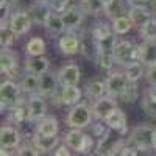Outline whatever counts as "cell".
Listing matches in <instances>:
<instances>
[{"label":"cell","mask_w":156,"mask_h":156,"mask_svg":"<svg viewBox=\"0 0 156 156\" xmlns=\"http://www.w3.org/2000/svg\"><path fill=\"white\" fill-rule=\"evenodd\" d=\"M64 144L75 153L89 154L94 153L97 147V139L92 134H87L83 131V128H70L62 137Z\"/></svg>","instance_id":"1"},{"label":"cell","mask_w":156,"mask_h":156,"mask_svg":"<svg viewBox=\"0 0 156 156\" xmlns=\"http://www.w3.org/2000/svg\"><path fill=\"white\" fill-rule=\"evenodd\" d=\"M92 122H94L92 106H87L83 101L70 106L66 115V125L69 128H87Z\"/></svg>","instance_id":"2"},{"label":"cell","mask_w":156,"mask_h":156,"mask_svg":"<svg viewBox=\"0 0 156 156\" xmlns=\"http://www.w3.org/2000/svg\"><path fill=\"white\" fill-rule=\"evenodd\" d=\"M23 90L20 87V83H14L12 80H5L0 84V109L9 111L16 103L22 98Z\"/></svg>","instance_id":"3"},{"label":"cell","mask_w":156,"mask_h":156,"mask_svg":"<svg viewBox=\"0 0 156 156\" xmlns=\"http://www.w3.org/2000/svg\"><path fill=\"white\" fill-rule=\"evenodd\" d=\"M153 131L154 128L148 125H139L131 129L128 142H131L139 151H148L153 148Z\"/></svg>","instance_id":"4"},{"label":"cell","mask_w":156,"mask_h":156,"mask_svg":"<svg viewBox=\"0 0 156 156\" xmlns=\"http://www.w3.org/2000/svg\"><path fill=\"white\" fill-rule=\"evenodd\" d=\"M22 136L19 129L12 125H2L0 128V147H2V154H8V150H14L20 145Z\"/></svg>","instance_id":"5"},{"label":"cell","mask_w":156,"mask_h":156,"mask_svg":"<svg viewBox=\"0 0 156 156\" xmlns=\"http://www.w3.org/2000/svg\"><path fill=\"white\" fill-rule=\"evenodd\" d=\"M8 22V25L14 30V33L17 36L22 34H27L31 30V25L34 23L30 12L28 11H16V12H11V14L5 19Z\"/></svg>","instance_id":"6"},{"label":"cell","mask_w":156,"mask_h":156,"mask_svg":"<svg viewBox=\"0 0 156 156\" xmlns=\"http://www.w3.org/2000/svg\"><path fill=\"white\" fill-rule=\"evenodd\" d=\"M136 47L137 45L133 41H128V39L117 41V44L114 47V51H112L117 64L126 66V64L131 62V61H137L136 59Z\"/></svg>","instance_id":"7"},{"label":"cell","mask_w":156,"mask_h":156,"mask_svg":"<svg viewBox=\"0 0 156 156\" xmlns=\"http://www.w3.org/2000/svg\"><path fill=\"white\" fill-rule=\"evenodd\" d=\"M59 78H58V73L55 72H44L42 75H39V94L44 95L45 98H53L58 90H59Z\"/></svg>","instance_id":"8"},{"label":"cell","mask_w":156,"mask_h":156,"mask_svg":"<svg viewBox=\"0 0 156 156\" xmlns=\"http://www.w3.org/2000/svg\"><path fill=\"white\" fill-rule=\"evenodd\" d=\"M84 9L80 5H72L70 8H67L66 11L61 12L64 25H66V30L69 31H78L83 25L84 20Z\"/></svg>","instance_id":"9"},{"label":"cell","mask_w":156,"mask_h":156,"mask_svg":"<svg viewBox=\"0 0 156 156\" xmlns=\"http://www.w3.org/2000/svg\"><path fill=\"white\" fill-rule=\"evenodd\" d=\"M80 34L76 31H66L62 33L58 39V48L61 50V53L67 55V56H72V55H76L80 53Z\"/></svg>","instance_id":"10"},{"label":"cell","mask_w":156,"mask_h":156,"mask_svg":"<svg viewBox=\"0 0 156 156\" xmlns=\"http://www.w3.org/2000/svg\"><path fill=\"white\" fill-rule=\"evenodd\" d=\"M119 108L117 105V98L115 97H111V95H103L100 98H97L92 105V114H94V119H98V120H105L106 117L115 109Z\"/></svg>","instance_id":"11"},{"label":"cell","mask_w":156,"mask_h":156,"mask_svg":"<svg viewBox=\"0 0 156 156\" xmlns=\"http://www.w3.org/2000/svg\"><path fill=\"white\" fill-rule=\"evenodd\" d=\"M106 92L111 97L119 98L122 95V92L126 89L129 80L126 78L125 72H111L109 76L106 78Z\"/></svg>","instance_id":"12"},{"label":"cell","mask_w":156,"mask_h":156,"mask_svg":"<svg viewBox=\"0 0 156 156\" xmlns=\"http://www.w3.org/2000/svg\"><path fill=\"white\" fill-rule=\"evenodd\" d=\"M83 97V92H81V89L76 86H61L59 90H58V94L53 97L58 100L59 105H64V106H73L76 105V103H80Z\"/></svg>","instance_id":"13"},{"label":"cell","mask_w":156,"mask_h":156,"mask_svg":"<svg viewBox=\"0 0 156 156\" xmlns=\"http://www.w3.org/2000/svg\"><path fill=\"white\" fill-rule=\"evenodd\" d=\"M58 78H59L61 86H76L81 80V70L78 67V64L69 62L59 69Z\"/></svg>","instance_id":"14"},{"label":"cell","mask_w":156,"mask_h":156,"mask_svg":"<svg viewBox=\"0 0 156 156\" xmlns=\"http://www.w3.org/2000/svg\"><path fill=\"white\" fill-rule=\"evenodd\" d=\"M17 67H19V55L16 51H12L9 47L2 48V53H0V72H2V75L12 76V73L17 72Z\"/></svg>","instance_id":"15"},{"label":"cell","mask_w":156,"mask_h":156,"mask_svg":"<svg viewBox=\"0 0 156 156\" xmlns=\"http://www.w3.org/2000/svg\"><path fill=\"white\" fill-rule=\"evenodd\" d=\"M28 106H30V122H37L47 115V101L41 94L28 95Z\"/></svg>","instance_id":"16"},{"label":"cell","mask_w":156,"mask_h":156,"mask_svg":"<svg viewBox=\"0 0 156 156\" xmlns=\"http://www.w3.org/2000/svg\"><path fill=\"white\" fill-rule=\"evenodd\" d=\"M128 16L131 17L134 27L140 28L142 25H145L151 17H153V12L148 6L142 5V3H131L128 9Z\"/></svg>","instance_id":"17"},{"label":"cell","mask_w":156,"mask_h":156,"mask_svg":"<svg viewBox=\"0 0 156 156\" xmlns=\"http://www.w3.org/2000/svg\"><path fill=\"white\" fill-rule=\"evenodd\" d=\"M31 142L36 145V148L42 153H53V150L58 147L59 144V137L58 134L55 136H48V134H39V133H34L31 136Z\"/></svg>","instance_id":"18"},{"label":"cell","mask_w":156,"mask_h":156,"mask_svg":"<svg viewBox=\"0 0 156 156\" xmlns=\"http://www.w3.org/2000/svg\"><path fill=\"white\" fill-rule=\"evenodd\" d=\"M136 59L145 66L156 62V41H144L136 47Z\"/></svg>","instance_id":"19"},{"label":"cell","mask_w":156,"mask_h":156,"mask_svg":"<svg viewBox=\"0 0 156 156\" xmlns=\"http://www.w3.org/2000/svg\"><path fill=\"white\" fill-rule=\"evenodd\" d=\"M51 11L53 9H51L48 0H37V2L33 3L28 9L30 16H31V19L36 25H44Z\"/></svg>","instance_id":"20"},{"label":"cell","mask_w":156,"mask_h":156,"mask_svg":"<svg viewBox=\"0 0 156 156\" xmlns=\"http://www.w3.org/2000/svg\"><path fill=\"white\" fill-rule=\"evenodd\" d=\"M9 119L14 122L16 125H22L30 122V106H28V100L20 98L14 106L9 109Z\"/></svg>","instance_id":"21"},{"label":"cell","mask_w":156,"mask_h":156,"mask_svg":"<svg viewBox=\"0 0 156 156\" xmlns=\"http://www.w3.org/2000/svg\"><path fill=\"white\" fill-rule=\"evenodd\" d=\"M106 125L115 133H120V134H125L126 133V114L120 109V108H115L106 119H105Z\"/></svg>","instance_id":"22"},{"label":"cell","mask_w":156,"mask_h":156,"mask_svg":"<svg viewBox=\"0 0 156 156\" xmlns=\"http://www.w3.org/2000/svg\"><path fill=\"white\" fill-rule=\"evenodd\" d=\"M59 131V122L55 115H45L41 120H37L34 125V133L39 134H48V136H55Z\"/></svg>","instance_id":"23"},{"label":"cell","mask_w":156,"mask_h":156,"mask_svg":"<svg viewBox=\"0 0 156 156\" xmlns=\"http://www.w3.org/2000/svg\"><path fill=\"white\" fill-rule=\"evenodd\" d=\"M44 28L45 31L50 34V36H61L66 30V25H64V20H62V16L61 12H56V11H51L50 16L47 17L45 23H44Z\"/></svg>","instance_id":"24"},{"label":"cell","mask_w":156,"mask_h":156,"mask_svg":"<svg viewBox=\"0 0 156 156\" xmlns=\"http://www.w3.org/2000/svg\"><path fill=\"white\" fill-rule=\"evenodd\" d=\"M48 69H50V61L44 55H41V56H27V61H25V70L27 72H33L36 75H42Z\"/></svg>","instance_id":"25"},{"label":"cell","mask_w":156,"mask_h":156,"mask_svg":"<svg viewBox=\"0 0 156 156\" xmlns=\"http://www.w3.org/2000/svg\"><path fill=\"white\" fill-rule=\"evenodd\" d=\"M80 41H81L80 53L83 56H86L87 59H90V58L94 59L95 55H97V41H95V37L90 34V31H87V33H83L80 36Z\"/></svg>","instance_id":"26"},{"label":"cell","mask_w":156,"mask_h":156,"mask_svg":"<svg viewBox=\"0 0 156 156\" xmlns=\"http://www.w3.org/2000/svg\"><path fill=\"white\" fill-rule=\"evenodd\" d=\"M20 87L23 90V94L27 95L39 94V75L33 72H25V75L20 80Z\"/></svg>","instance_id":"27"},{"label":"cell","mask_w":156,"mask_h":156,"mask_svg":"<svg viewBox=\"0 0 156 156\" xmlns=\"http://www.w3.org/2000/svg\"><path fill=\"white\" fill-rule=\"evenodd\" d=\"M111 27H112V31L117 36H123V34H128L133 30L134 23H133L129 16H115V17H112Z\"/></svg>","instance_id":"28"},{"label":"cell","mask_w":156,"mask_h":156,"mask_svg":"<svg viewBox=\"0 0 156 156\" xmlns=\"http://www.w3.org/2000/svg\"><path fill=\"white\" fill-rule=\"evenodd\" d=\"M145 69L147 66L140 61H131L125 66V75L131 83H137L142 76L145 75Z\"/></svg>","instance_id":"29"},{"label":"cell","mask_w":156,"mask_h":156,"mask_svg":"<svg viewBox=\"0 0 156 156\" xmlns=\"http://www.w3.org/2000/svg\"><path fill=\"white\" fill-rule=\"evenodd\" d=\"M45 51H47L45 41L39 36L28 39V42L25 44V53H27V56H41Z\"/></svg>","instance_id":"30"},{"label":"cell","mask_w":156,"mask_h":156,"mask_svg":"<svg viewBox=\"0 0 156 156\" xmlns=\"http://www.w3.org/2000/svg\"><path fill=\"white\" fill-rule=\"evenodd\" d=\"M94 61L97 64V67L105 70V72H111L114 69V66L117 64V61L114 58V53H108V51H97Z\"/></svg>","instance_id":"31"},{"label":"cell","mask_w":156,"mask_h":156,"mask_svg":"<svg viewBox=\"0 0 156 156\" xmlns=\"http://www.w3.org/2000/svg\"><path fill=\"white\" fill-rule=\"evenodd\" d=\"M19 36L14 33L6 20H2V27H0V44H2V48H8L14 44V41Z\"/></svg>","instance_id":"32"},{"label":"cell","mask_w":156,"mask_h":156,"mask_svg":"<svg viewBox=\"0 0 156 156\" xmlns=\"http://www.w3.org/2000/svg\"><path fill=\"white\" fill-rule=\"evenodd\" d=\"M106 81H100V80H94L87 83L86 86V95L92 100H97L103 95H106Z\"/></svg>","instance_id":"33"},{"label":"cell","mask_w":156,"mask_h":156,"mask_svg":"<svg viewBox=\"0 0 156 156\" xmlns=\"http://www.w3.org/2000/svg\"><path fill=\"white\" fill-rule=\"evenodd\" d=\"M80 6L84 9L86 14H90V16H100L105 12L103 0H80Z\"/></svg>","instance_id":"34"},{"label":"cell","mask_w":156,"mask_h":156,"mask_svg":"<svg viewBox=\"0 0 156 156\" xmlns=\"http://www.w3.org/2000/svg\"><path fill=\"white\" fill-rule=\"evenodd\" d=\"M139 95H140V90L137 87V83H131V81H129L126 89L122 92V95L119 98L123 103H126V105H133V103H136L139 100Z\"/></svg>","instance_id":"35"},{"label":"cell","mask_w":156,"mask_h":156,"mask_svg":"<svg viewBox=\"0 0 156 156\" xmlns=\"http://www.w3.org/2000/svg\"><path fill=\"white\" fill-rule=\"evenodd\" d=\"M117 34L112 31L106 36H103L100 39H95L97 41V51H108V53H112L114 51V47L117 44Z\"/></svg>","instance_id":"36"},{"label":"cell","mask_w":156,"mask_h":156,"mask_svg":"<svg viewBox=\"0 0 156 156\" xmlns=\"http://www.w3.org/2000/svg\"><path fill=\"white\" fill-rule=\"evenodd\" d=\"M139 34L144 41H156V17H151L139 28Z\"/></svg>","instance_id":"37"},{"label":"cell","mask_w":156,"mask_h":156,"mask_svg":"<svg viewBox=\"0 0 156 156\" xmlns=\"http://www.w3.org/2000/svg\"><path fill=\"white\" fill-rule=\"evenodd\" d=\"M89 31H90V34H92L95 39H100V37H103V36L112 33V27H109L106 22L100 20V22H95L92 27H90Z\"/></svg>","instance_id":"38"},{"label":"cell","mask_w":156,"mask_h":156,"mask_svg":"<svg viewBox=\"0 0 156 156\" xmlns=\"http://www.w3.org/2000/svg\"><path fill=\"white\" fill-rule=\"evenodd\" d=\"M16 154L19 156H37L41 154V151H39L36 148V145L33 144V142L30 140V144H22L16 148Z\"/></svg>","instance_id":"39"},{"label":"cell","mask_w":156,"mask_h":156,"mask_svg":"<svg viewBox=\"0 0 156 156\" xmlns=\"http://www.w3.org/2000/svg\"><path fill=\"white\" fill-rule=\"evenodd\" d=\"M140 106H142V109H144V112H147L150 117H156V101L150 100L145 94L140 100Z\"/></svg>","instance_id":"40"},{"label":"cell","mask_w":156,"mask_h":156,"mask_svg":"<svg viewBox=\"0 0 156 156\" xmlns=\"http://www.w3.org/2000/svg\"><path fill=\"white\" fill-rule=\"evenodd\" d=\"M48 3L51 6V9L56 12H62L67 8L72 6V0H48Z\"/></svg>","instance_id":"41"},{"label":"cell","mask_w":156,"mask_h":156,"mask_svg":"<svg viewBox=\"0 0 156 156\" xmlns=\"http://www.w3.org/2000/svg\"><path fill=\"white\" fill-rule=\"evenodd\" d=\"M145 78L150 84H156V62L148 64L145 69Z\"/></svg>","instance_id":"42"},{"label":"cell","mask_w":156,"mask_h":156,"mask_svg":"<svg viewBox=\"0 0 156 156\" xmlns=\"http://www.w3.org/2000/svg\"><path fill=\"white\" fill-rule=\"evenodd\" d=\"M119 154H122V156H126V154H129V156H136V154H139V150L131 144V142H125Z\"/></svg>","instance_id":"43"},{"label":"cell","mask_w":156,"mask_h":156,"mask_svg":"<svg viewBox=\"0 0 156 156\" xmlns=\"http://www.w3.org/2000/svg\"><path fill=\"white\" fill-rule=\"evenodd\" d=\"M72 151H70V148L64 144V145H59V147H56L55 150H53V154L55 156H69Z\"/></svg>","instance_id":"44"},{"label":"cell","mask_w":156,"mask_h":156,"mask_svg":"<svg viewBox=\"0 0 156 156\" xmlns=\"http://www.w3.org/2000/svg\"><path fill=\"white\" fill-rule=\"evenodd\" d=\"M150 100H153V101H156V84H150V87L144 92Z\"/></svg>","instance_id":"45"},{"label":"cell","mask_w":156,"mask_h":156,"mask_svg":"<svg viewBox=\"0 0 156 156\" xmlns=\"http://www.w3.org/2000/svg\"><path fill=\"white\" fill-rule=\"evenodd\" d=\"M17 2H19V0H2V3H0V5H2V11L3 9H8L9 6H12V5L17 3Z\"/></svg>","instance_id":"46"},{"label":"cell","mask_w":156,"mask_h":156,"mask_svg":"<svg viewBox=\"0 0 156 156\" xmlns=\"http://www.w3.org/2000/svg\"><path fill=\"white\" fill-rule=\"evenodd\" d=\"M103 3H105V12H106V11L115 3V0H103Z\"/></svg>","instance_id":"47"},{"label":"cell","mask_w":156,"mask_h":156,"mask_svg":"<svg viewBox=\"0 0 156 156\" xmlns=\"http://www.w3.org/2000/svg\"><path fill=\"white\" fill-rule=\"evenodd\" d=\"M145 2H150V0H126V3H145Z\"/></svg>","instance_id":"48"},{"label":"cell","mask_w":156,"mask_h":156,"mask_svg":"<svg viewBox=\"0 0 156 156\" xmlns=\"http://www.w3.org/2000/svg\"><path fill=\"white\" fill-rule=\"evenodd\" d=\"M153 148L156 150V128H154V131H153Z\"/></svg>","instance_id":"49"}]
</instances>
